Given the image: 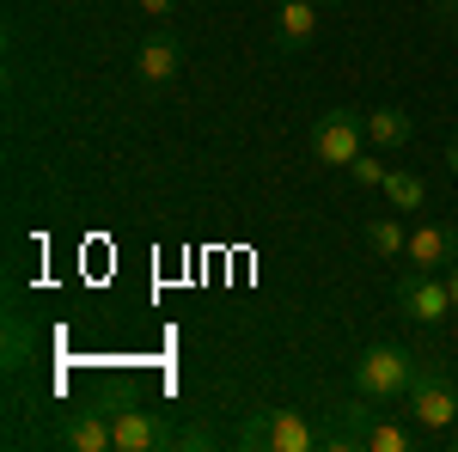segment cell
Returning a JSON list of instances; mask_svg holds the SVG:
<instances>
[{
  "instance_id": "6da1fadb",
  "label": "cell",
  "mask_w": 458,
  "mask_h": 452,
  "mask_svg": "<svg viewBox=\"0 0 458 452\" xmlns=\"http://www.w3.org/2000/svg\"><path fill=\"white\" fill-rule=\"evenodd\" d=\"M416 373H422V354L403 343H373L354 354L349 367V385L360 391V397H373V404H391V397H403L410 385H416Z\"/></svg>"
},
{
  "instance_id": "7a4b0ae2",
  "label": "cell",
  "mask_w": 458,
  "mask_h": 452,
  "mask_svg": "<svg viewBox=\"0 0 458 452\" xmlns=\"http://www.w3.org/2000/svg\"><path fill=\"white\" fill-rule=\"evenodd\" d=\"M403 404H410V416H416L422 434H446V428L458 422V380L440 367V361H422V373H416V385L403 391Z\"/></svg>"
},
{
  "instance_id": "3957f363",
  "label": "cell",
  "mask_w": 458,
  "mask_h": 452,
  "mask_svg": "<svg viewBox=\"0 0 458 452\" xmlns=\"http://www.w3.org/2000/svg\"><path fill=\"white\" fill-rule=\"evenodd\" d=\"M367 153V110H324L312 123V159L318 166H343Z\"/></svg>"
},
{
  "instance_id": "277c9868",
  "label": "cell",
  "mask_w": 458,
  "mask_h": 452,
  "mask_svg": "<svg viewBox=\"0 0 458 452\" xmlns=\"http://www.w3.org/2000/svg\"><path fill=\"white\" fill-rule=\"evenodd\" d=\"M391 300H397V312L410 324H446L453 318V287H446L440 269H403L397 287H391Z\"/></svg>"
},
{
  "instance_id": "5b68a950",
  "label": "cell",
  "mask_w": 458,
  "mask_h": 452,
  "mask_svg": "<svg viewBox=\"0 0 458 452\" xmlns=\"http://www.w3.org/2000/svg\"><path fill=\"white\" fill-rule=\"evenodd\" d=\"M110 416V434H116V452H159V447H177V428L159 410H147L141 397H123Z\"/></svg>"
},
{
  "instance_id": "8992f818",
  "label": "cell",
  "mask_w": 458,
  "mask_h": 452,
  "mask_svg": "<svg viewBox=\"0 0 458 452\" xmlns=\"http://www.w3.org/2000/svg\"><path fill=\"white\" fill-rule=\"evenodd\" d=\"M245 447H263V452H312L318 447V428L300 410H263L257 428L245 434Z\"/></svg>"
},
{
  "instance_id": "52a82bcc",
  "label": "cell",
  "mask_w": 458,
  "mask_h": 452,
  "mask_svg": "<svg viewBox=\"0 0 458 452\" xmlns=\"http://www.w3.org/2000/svg\"><path fill=\"white\" fill-rule=\"evenodd\" d=\"M403 257H410V269H453L458 263V226L453 220H422L410 244H403Z\"/></svg>"
},
{
  "instance_id": "ba28073f",
  "label": "cell",
  "mask_w": 458,
  "mask_h": 452,
  "mask_svg": "<svg viewBox=\"0 0 458 452\" xmlns=\"http://www.w3.org/2000/svg\"><path fill=\"white\" fill-rule=\"evenodd\" d=\"M318 0H276V49L282 55H300V49H312L318 37Z\"/></svg>"
},
{
  "instance_id": "9c48e42d",
  "label": "cell",
  "mask_w": 458,
  "mask_h": 452,
  "mask_svg": "<svg viewBox=\"0 0 458 452\" xmlns=\"http://www.w3.org/2000/svg\"><path fill=\"white\" fill-rule=\"evenodd\" d=\"M177 68H183V43H177L172 31H153L141 49H135V80H141V86H172Z\"/></svg>"
},
{
  "instance_id": "30bf717a",
  "label": "cell",
  "mask_w": 458,
  "mask_h": 452,
  "mask_svg": "<svg viewBox=\"0 0 458 452\" xmlns=\"http://www.w3.org/2000/svg\"><path fill=\"white\" fill-rule=\"evenodd\" d=\"M62 447H73V452H116L110 416L105 410H68V416H62Z\"/></svg>"
},
{
  "instance_id": "8fae6325",
  "label": "cell",
  "mask_w": 458,
  "mask_h": 452,
  "mask_svg": "<svg viewBox=\"0 0 458 452\" xmlns=\"http://www.w3.org/2000/svg\"><path fill=\"white\" fill-rule=\"evenodd\" d=\"M410 135H416V123H410V110H403V105L367 110V147H379V153H397V147H410Z\"/></svg>"
},
{
  "instance_id": "7c38bea8",
  "label": "cell",
  "mask_w": 458,
  "mask_h": 452,
  "mask_svg": "<svg viewBox=\"0 0 458 452\" xmlns=\"http://www.w3.org/2000/svg\"><path fill=\"white\" fill-rule=\"evenodd\" d=\"M422 440V428H403V422H386V416H373L367 422V434H360V447L367 452H410Z\"/></svg>"
},
{
  "instance_id": "4fadbf2b",
  "label": "cell",
  "mask_w": 458,
  "mask_h": 452,
  "mask_svg": "<svg viewBox=\"0 0 458 452\" xmlns=\"http://www.w3.org/2000/svg\"><path fill=\"white\" fill-rule=\"evenodd\" d=\"M360 239H367V251H373V257H403L410 233H403V220H391V214H373V220L360 226Z\"/></svg>"
},
{
  "instance_id": "5bb4252c",
  "label": "cell",
  "mask_w": 458,
  "mask_h": 452,
  "mask_svg": "<svg viewBox=\"0 0 458 452\" xmlns=\"http://www.w3.org/2000/svg\"><path fill=\"white\" fill-rule=\"evenodd\" d=\"M386 202H391L397 214H422V209H428V183H422L416 172H391V177H386Z\"/></svg>"
},
{
  "instance_id": "9a60e30c",
  "label": "cell",
  "mask_w": 458,
  "mask_h": 452,
  "mask_svg": "<svg viewBox=\"0 0 458 452\" xmlns=\"http://www.w3.org/2000/svg\"><path fill=\"white\" fill-rule=\"evenodd\" d=\"M349 177H354V183H360V190H386V166H379V147H373V153H360V159H354V166H349Z\"/></svg>"
},
{
  "instance_id": "2e32d148",
  "label": "cell",
  "mask_w": 458,
  "mask_h": 452,
  "mask_svg": "<svg viewBox=\"0 0 458 452\" xmlns=\"http://www.w3.org/2000/svg\"><path fill=\"white\" fill-rule=\"evenodd\" d=\"M135 6H141L147 19H172V13H177V0H135Z\"/></svg>"
},
{
  "instance_id": "e0dca14e",
  "label": "cell",
  "mask_w": 458,
  "mask_h": 452,
  "mask_svg": "<svg viewBox=\"0 0 458 452\" xmlns=\"http://www.w3.org/2000/svg\"><path fill=\"white\" fill-rule=\"evenodd\" d=\"M440 276H446V287H453V312H458V263H453V269H440Z\"/></svg>"
},
{
  "instance_id": "ac0fdd59",
  "label": "cell",
  "mask_w": 458,
  "mask_h": 452,
  "mask_svg": "<svg viewBox=\"0 0 458 452\" xmlns=\"http://www.w3.org/2000/svg\"><path fill=\"white\" fill-rule=\"evenodd\" d=\"M446 166H453V172H458V135L446 141Z\"/></svg>"
},
{
  "instance_id": "d6986e66",
  "label": "cell",
  "mask_w": 458,
  "mask_h": 452,
  "mask_svg": "<svg viewBox=\"0 0 458 452\" xmlns=\"http://www.w3.org/2000/svg\"><path fill=\"white\" fill-rule=\"evenodd\" d=\"M318 6H343V0H318Z\"/></svg>"
}]
</instances>
